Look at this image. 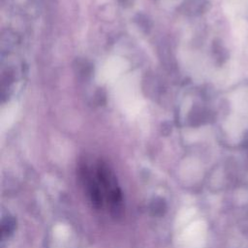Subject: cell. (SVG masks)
Returning <instances> with one entry per match:
<instances>
[{
  "label": "cell",
  "mask_w": 248,
  "mask_h": 248,
  "mask_svg": "<svg viewBox=\"0 0 248 248\" xmlns=\"http://www.w3.org/2000/svg\"><path fill=\"white\" fill-rule=\"evenodd\" d=\"M78 177L85 197L98 211L110 217L124 212V200L110 167L98 158H84L78 164Z\"/></svg>",
  "instance_id": "1"
}]
</instances>
